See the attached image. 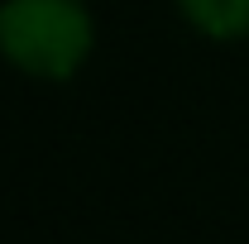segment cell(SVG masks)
I'll return each mask as SVG.
<instances>
[{
    "mask_svg": "<svg viewBox=\"0 0 249 244\" xmlns=\"http://www.w3.org/2000/svg\"><path fill=\"white\" fill-rule=\"evenodd\" d=\"M96 48L87 0H0V58L34 82L77 77Z\"/></svg>",
    "mask_w": 249,
    "mask_h": 244,
    "instance_id": "1",
    "label": "cell"
},
{
    "mask_svg": "<svg viewBox=\"0 0 249 244\" xmlns=\"http://www.w3.org/2000/svg\"><path fill=\"white\" fill-rule=\"evenodd\" d=\"M182 24L211 43H240L249 38V0H173Z\"/></svg>",
    "mask_w": 249,
    "mask_h": 244,
    "instance_id": "2",
    "label": "cell"
}]
</instances>
